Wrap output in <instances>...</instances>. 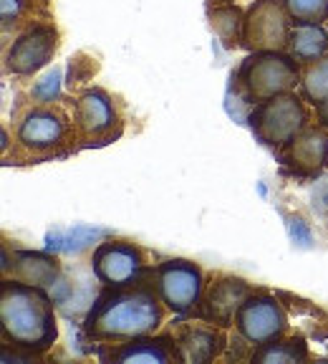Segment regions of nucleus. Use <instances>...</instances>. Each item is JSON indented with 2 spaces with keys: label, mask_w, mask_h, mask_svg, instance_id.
Listing matches in <instances>:
<instances>
[{
  "label": "nucleus",
  "mask_w": 328,
  "mask_h": 364,
  "mask_svg": "<svg viewBox=\"0 0 328 364\" xmlns=\"http://www.w3.org/2000/svg\"><path fill=\"white\" fill-rule=\"evenodd\" d=\"M258 286L250 284L243 276L235 273H215L212 281L204 289L202 301L192 318H202L207 324H215L220 329H232L235 326V314L245 304L248 296H253Z\"/></svg>",
  "instance_id": "obj_12"
},
{
  "label": "nucleus",
  "mask_w": 328,
  "mask_h": 364,
  "mask_svg": "<svg viewBox=\"0 0 328 364\" xmlns=\"http://www.w3.org/2000/svg\"><path fill=\"white\" fill-rule=\"evenodd\" d=\"M313 124V107L300 97V91H288L253 104L248 127L253 136L270 152H280L285 144Z\"/></svg>",
  "instance_id": "obj_5"
},
{
  "label": "nucleus",
  "mask_w": 328,
  "mask_h": 364,
  "mask_svg": "<svg viewBox=\"0 0 328 364\" xmlns=\"http://www.w3.org/2000/svg\"><path fill=\"white\" fill-rule=\"evenodd\" d=\"M300 79H303V63L295 61L288 51L248 53L232 76L235 89L248 104L298 91Z\"/></svg>",
  "instance_id": "obj_4"
},
{
  "label": "nucleus",
  "mask_w": 328,
  "mask_h": 364,
  "mask_svg": "<svg viewBox=\"0 0 328 364\" xmlns=\"http://www.w3.org/2000/svg\"><path fill=\"white\" fill-rule=\"evenodd\" d=\"M293 21L280 6V0H253L245 6L243 48L245 53L255 51H288Z\"/></svg>",
  "instance_id": "obj_11"
},
{
  "label": "nucleus",
  "mask_w": 328,
  "mask_h": 364,
  "mask_svg": "<svg viewBox=\"0 0 328 364\" xmlns=\"http://www.w3.org/2000/svg\"><path fill=\"white\" fill-rule=\"evenodd\" d=\"M225 3H235V0H207V8H212V6H225Z\"/></svg>",
  "instance_id": "obj_24"
},
{
  "label": "nucleus",
  "mask_w": 328,
  "mask_h": 364,
  "mask_svg": "<svg viewBox=\"0 0 328 364\" xmlns=\"http://www.w3.org/2000/svg\"><path fill=\"white\" fill-rule=\"evenodd\" d=\"M280 6L290 16L293 26L303 23H328V0H280Z\"/></svg>",
  "instance_id": "obj_22"
},
{
  "label": "nucleus",
  "mask_w": 328,
  "mask_h": 364,
  "mask_svg": "<svg viewBox=\"0 0 328 364\" xmlns=\"http://www.w3.org/2000/svg\"><path fill=\"white\" fill-rule=\"evenodd\" d=\"M16 149L28 162L66 157L76 149L74 117L53 102L31 104L16 117Z\"/></svg>",
  "instance_id": "obj_3"
},
{
  "label": "nucleus",
  "mask_w": 328,
  "mask_h": 364,
  "mask_svg": "<svg viewBox=\"0 0 328 364\" xmlns=\"http://www.w3.org/2000/svg\"><path fill=\"white\" fill-rule=\"evenodd\" d=\"M99 359L114 364H167L180 362L177 359V344L170 329H162L157 334L134 336L121 344H99Z\"/></svg>",
  "instance_id": "obj_15"
},
{
  "label": "nucleus",
  "mask_w": 328,
  "mask_h": 364,
  "mask_svg": "<svg viewBox=\"0 0 328 364\" xmlns=\"http://www.w3.org/2000/svg\"><path fill=\"white\" fill-rule=\"evenodd\" d=\"M298 91L311 107L328 102V53L303 66V79H300Z\"/></svg>",
  "instance_id": "obj_21"
},
{
  "label": "nucleus",
  "mask_w": 328,
  "mask_h": 364,
  "mask_svg": "<svg viewBox=\"0 0 328 364\" xmlns=\"http://www.w3.org/2000/svg\"><path fill=\"white\" fill-rule=\"evenodd\" d=\"M275 154L283 175L295 180H318L328 170V129L313 122Z\"/></svg>",
  "instance_id": "obj_13"
},
{
  "label": "nucleus",
  "mask_w": 328,
  "mask_h": 364,
  "mask_svg": "<svg viewBox=\"0 0 328 364\" xmlns=\"http://www.w3.org/2000/svg\"><path fill=\"white\" fill-rule=\"evenodd\" d=\"M207 26L217 36L225 51H238L243 46V26H245V8L238 3L207 8Z\"/></svg>",
  "instance_id": "obj_18"
},
{
  "label": "nucleus",
  "mask_w": 328,
  "mask_h": 364,
  "mask_svg": "<svg viewBox=\"0 0 328 364\" xmlns=\"http://www.w3.org/2000/svg\"><path fill=\"white\" fill-rule=\"evenodd\" d=\"M61 33L56 21H35L13 36L3 48V71L18 79H31L56 58Z\"/></svg>",
  "instance_id": "obj_7"
},
{
  "label": "nucleus",
  "mask_w": 328,
  "mask_h": 364,
  "mask_svg": "<svg viewBox=\"0 0 328 364\" xmlns=\"http://www.w3.org/2000/svg\"><path fill=\"white\" fill-rule=\"evenodd\" d=\"M51 0H0L3 36H13L28 28L35 21H51Z\"/></svg>",
  "instance_id": "obj_19"
},
{
  "label": "nucleus",
  "mask_w": 328,
  "mask_h": 364,
  "mask_svg": "<svg viewBox=\"0 0 328 364\" xmlns=\"http://www.w3.org/2000/svg\"><path fill=\"white\" fill-rule=\"evenodd\" d=\"M313 119L328 129V102H321V104H316V107H313Z\"/></svg>",
  "instance_id": "obj_23"
},
{
  "label": "nucleus",
  "mask_w": 328,
  "mask_h": 364,
  "mask_svg": "<svg viewBox=\"0 0 328 364\" xmlns=\"http://www.w3.org/2000/svg\"><path fill=\"white\" fill-rule=\"evenodd\" d=\"M0 334L3 347L26 357H43L58 341V316L48 289L3 276L0 284Z\"/></svg>",
  "instance_id": "obj_2"
},
{
  "label": "nucleus",
  "mask_w": 328,
  "mask_h": 364,
  "mask_svg": "<svg viewBox=\"0 0 328 364\" xmlns=\"http://www.w3.org/2000/svg\"><path fill=\"white\" fill-rule=\"evenodd\" d=\"M76 149H99L124 134V117L116 99L102 86H86L74 99Z\"/></svg>",
  "instance_id": "obj_6"
},
{
  "label": "nucleus",
  "mask_w": 328,
  "mask_h": 364,
  "mask_svg": "<svg viewBox=\"0 0 328 364\" xmlns=\"http://www.w3.org/2000/svg\"><path fill=\"white\" fill-rule=\"evenodd\" d=\"M167 314L170 309L164 306L152 271L139 284L119 289L102 286L81 321V331L94 344H121L134 336L162 331Z\"/></svg>",
  "instance_id": "obj_1"
},
{
  "label": "nucleus",
  "mask_w": 328,
  "mask_h": 364,
  "mask_svg": "<svg viewBox=\"0 0 328 364\" xmlns=\"http://www.w3.org/2000/svg\"><path fill=\"white\" fill-rule=\"evenodd\" d=\"M154 281H157L159 296L170 314L182 318H192L202 301L204 289H207V276L199 268V263L190 258H167V261L154 266Z\"/></svg>",
  "instance_id": "obj_9"
},
{
  "label": "nucleus",
  "mask_w": 328,
  "mask_h": 364,
  "mask_svg": "<svg viewBox=\"0 0 328 364\" xmlns=\"http://www.w3.org/2000/svg\"><path fill=\"white\" fill-rule=\"evenodd\" d=\"M91 273L102 286H131L139 284L144 276L154 271L149 263L147 250L134 240L106 238L91 253Z\"/></svg>",
  "instance_id": "obj_8"
},
{
  "label": "nucleus",
  "mask_w": 328,
  "mask_h": 364,
  "mask_svg": "<svg viewBox=\"0 0 328 364\" xmlns=\"http://www.w3.org/2000/svg\"><path fill=\"white\" fill-rule=\"evenodd\" d=\"M3 273L40 289H53L61 284V261L40 250H13V261L3 263Z\"/></svg>",
  "instance_id": "obj_16"
},
{
  "label": "nucleus",
  "mask_w": 328,
  "mask_h": 364,
  "mask_svg": "<svg viewBox=\"0 0 328 364\" xmlns=\"http://www.w3.org/2000/svg\"><path fill=\"white\" fill-rule=\"evenodd\" d=\"M290 331V318L278 294L258 289L235 314V334L250 347L280 339Z\"/></svg>",
  "instance_id": "obj_10"
},
{
  "label": "nucleus",
  "mask_w": 328,
  "mask_h": 364,
  "mask_svg": "<svg viewBox=\"0 0 328 364\" xmlns=\"http://www.w3.org/2000/svg\"><path fill=\"white\" fill-rule=\"evenodd\" d=\"M250 362L253 364H293V362H306L311 359V347L303 334H285L280 339L258 344L250 352Z\"/></svg>",
  "instance_id": "obj_17"
},
{
  "label": "nucleus",
  "mask_w": 328,
  "mask_h": 364,
  "mask_svg": "<svg viewBox=\"0 0 328 364\" xmlns=\"http://www.w3.org/2000/svg\"><path fill=\"white\" fill-rule=\"evenodd\" d=\"M288 53L300 61L303 66L313 63L316 58L328 53V28L321 23H303V26H293L290 31V43Z\"/></svg>",
  "instance_id": "obj_20"
},
{
  "label": "nucleus",
  "mask_w": 328,
  "mask_h": 364,
  "mask_svg": "<svg viewBox=\"0 0 328 364\" xmlns=\"http://www.w3.org/2000/svg\"><path fill=\"white\" fill-rule=\"evenodd\" d=\"M170 331L177 344V359L185 364L215 362L227 349V329L207 324L202 318L175 321V326H170Z\"/></svg>",
  "instance_id": "obj_14"
}]
</instances>
